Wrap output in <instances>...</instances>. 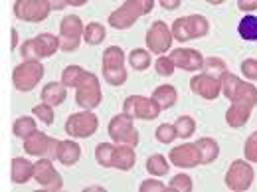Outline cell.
<instances>
[{
	"label": "cell",
	"instance_id": "cell-1",
	"mask_svg": "<svg viewBox=\"0 0 257 192\" xmlns=\"http://www.w3.org/2000/svg\"><path fill=\"white\" fill-rule=\"evenodd\" d=\"M62 83L65 87H75L77 93H75V103L81 107V109H95L101 105V83H99V77L91 71H85L83 67L79 65H67L64 71H62Z\"/></svg>",
	"mask_w": 257,
	"mask_h": 192
},
{
	"label": "cell",
	"instance_id": "cell-2",
	"mask_svg": "<svg viewBox=\"0 0 257 192\" xmlns=\"http://www.w3.org/2000/svg\"><path fill=\"white\" fill-rule=\"evenodd\" d=\"M153 8H155V0H125L123 6H119L109 14L107 22L115 30H127L141 16L153 12Z\"/></svg>",
	"mask_w": 257,
	"mask_h": 192
},
{
	"label": "cell",
	"instance_id": "cell-3",
	"mask_svg": "<svg viewBox=\"0 0 257 192\" xmlns=\"http://www.w3.org/2000/svg\"><path fill=\"white\" fill-rule=\"evenodd\" d=\"M222 93L235 105L253 109L257 105V87L249 81H241L237 75L225 71L222 75Z\"/></svg>",
	"mask_w": 257,
	"mask_h": 192
},
{
	"label": "cell",
	"instance_id": "cell-4",
	"mask_svg": "<svg viewBox=\"0 0 257 192\" xmlns=\"http://www.w3.org/2000/svg\"><path fill=\"white\" fill-rule=\"evenodd\" d=\"M60 48V38L54 36V34L42 32L38 34L36 38L26 40L22 46H20V54L24 60H34V62H40L44 58H52Z\"/></svg>",
	"mask_w": 257,
	"mask_h": 192
},
{
	"label": "cell",
	"instance_id": "cell-5",
	"mask_svg": "<svg viewBox=\"0 0 257 192\" xmlns=\"http://www.w3.org/2000/svg\"><path fill=\"white\" fill-rule=\"evenodd\" d=\"M172 36L178 42H190L194 38H204L210 32V22L202 14H192V16H182L176 18L172 24Z\"/></svg>",
	"mask_w": 257,
	"mask_h": 192
},
{
	"label": "cell",
	"instance_id": "cell-6",
	"mask_svg": "<svg viewBox=\"0 0 257 192\" xmlns=\"http://www.w3.org/2000/svg\"><path fill=\"white\" fill-rule=\"evenodd\" d=\"M103 77L111 85H123L127 81L125 54L119 46H109L103 52Z\"/></svg>",
	"mask_w": 257,
	"mask_h": 192
},
{
	"label": "cell",
	"instance_id": "cell-7",
	"mask_svg": "<svg viewBox=\"0 0 257 192\" xmlns=\"http://www.w3.org/2000/svg\"><path fill=\"white\" fill-rule=\"evenodd\" d=\"M109 137L113 143L117 145H131V147H137L141 137H139V131L133 123V117L127 115L125 111L115 115L111 121H109Z\"/></svg>",
	"mask_w": 257,
	"mask_h": 192
},
{
	"label": "cell",
	"instance_id": "cell-8",
	"mask_svg": "<svg viewBox=\"0 0 257 192\" xmlns=\"http://www.w3.org/2000/svg\"><path fill=\"white\" fill-rule=\"evenodd\" d=\"M44 65L40 62H34V60H24L20 65L14 67L12 71V81H14V87L22 93H28L32 91L34 87L38 85V81L44 77Z\"/></svg>",
	"mask_w": 257,
	"mask_h": 192
},
{
	"label": "cell",
	"instance_id": "cell-9",
	"mask_svg": "<svg viewBox=\"0 0 257 192\" xmlns=\"http://www.w3.org/2000/svg\"><path fill=\"white\" fill-rule=\"evenodd\" d=\"M83 22L79 16L75 14H69L62 18V24H60V48L64 52H75L83 40Z\"/></svg>",
	"mask_w": 257,
	"mask_h": 192
},
{
	"label": "cell",
	"instance_id": "cell-10",
	"mask_svg": "<svg viewBox=\"0 0 257 192\" xmlns=\"http://www.w3.org/2000/svg\"><path fill=\"white\" fill-rule=\"evenodd\" d=\"M99 127V119L91 109H83L81 113H73L65 121V133L73 139H87Z\"/></svg>",
	"mask_w": 257,
	"mask_h": 192
},
{
	"label": "cell",
	"instance_id": "cell-11",
	"mask_svg": "<svg viewBox=\"0 0 257 192\" xmlns=\"http://www.w3.org/2000/svg\"><path fill=\"white\" fill-rule=\"evenodd\" d=\"M253 166L247 160H233L225 172V186L233 192H243L253 184Z\"/></svg>",
	"mask_w": 257,
	"mask_h": 192
},
{
	"label": "cell",
	"instance_id": "cell-12",
	"mask_svg": "<svg viewBox=\"0 0 257 192\" xmlns=\"http://www.w3.org/2000/svg\"><path fill=\"white\" fill-rule=\"evenodd\" d=\"M123 111L131 115L133 119H143V121H153L161 115V107L155 103V99L145 95H131L123 103Z\"/></svg>",
	"mask_w": 257,
	"mask_h": 192
},
{
	"label": "cell",
	"instance_id": "cell-13",
	"mask_svg": "<svg viewBox=\"0 0 257 192\" xmlns=\"http://www.w3.org/2000/svg\"><path fill=\"white\" fill-rule=\"evenodd\" d=\"M52 12L48 0H16L14 16L24 22H44Z\"/></svg>",
	"mask_w": 257,
	"mask_h": 192
},
{
	"label": "cell",
	"instance_id": "cell-14",
	"mask_svg": "<svg viewBox=\"0 0 257 192\" xmlns=\"http://www.w3.org/2000/svg\"><path fill=\"white\" fill-rule=\"evenodd\" d=\"M58 147H60V141L48 137V135L42 133V131H36L28 139H24V151H26L28 155H32V157H40V159H42V157L56 159Z\"/></svg>",
	"mask_w": 257,
	"mask_h": 192
},
{
	"label": "cell",
	"instance_id": "cell-15",
	"mask_svg": "<svg viewBox=\"0 0 257 192\" xmlns=\"http://www.w3.org/2000/svg\"><path fill=\"white\" fill-rule=\"evenodd\" d=\"M34 180L40 186H44L46 190L58 192L64 188V180H62L60 172L54 168L50 157H42V159L34 164Z\"/></svg>",
	"mask_w": 257,
	"mask_h": 192
},
{
	"label": "cell",
	"instance_id": "cell-16",
	"mask_svg": "<svg viewBox=\"0 0 257 192\" xmlns=\"http://www.w3.org/2000/svg\"><path fill=\"white\" fill-rule=\"evenodd\" d=\"M172 40H174L172 30H170V28L166 26V22H162V20L153 22V26H151L149 32H147V46H149V50L155 52V54H161V56L166 50H170Z\"/></svg>",
	"mask_w": 257,
	"mask_h": 192
},
{
	"label": "cell",
	"instance_id": "cell-17",
	"mask_svg": "<svg viewBox=\"0 0 257 192\" xmlns=\"http://www.w3.org/2000/svg\"><path fill=\"white\" fill-rule=\"evenodd\" d=\"M190 89H192V93L204 97V99H216L222 93V79L202 71L190 79Z\"/></svg>",
	"mask_w": 257,
	"mask_h": 192
},
{
	"label": "cell",
	"instance_id": "cell-18",
	"mask_svg": "<svg viewBox=\"0 0 257 192\" xmlns=\"http://www.w3.org/2000/svg\"><path fill=\"white\" fill-rule=\"evenodd\" d=\"M170 60L174 62L176 67L184 69V71H200L204 69V56L192 50V48H178V50H172L170 52Z\"/></svg>",
	"mask_w": 257,
	"mask_h": 192
},
{
	"label": "cell",
	"instance_id": "cell-19",
	"mask_svg": "<svg viewBox=\"0 0 257 192\" xmlns=\"http://www.w3.org/2000/svg\"><path fill=\"white\" fill-rule=\"evenodd\" d=\"M168 160L174 164V166H180V168H194L200 162V153H198V147L196 143H186V145H178L174 147L170 153H168Z\"/></svg>",
	"mask_w": 257,
	"mask_h": 192
},
{
	"label": "cell",
	"instance_id": "cell-20",
	"mask_svg": "<svg viewBox=\"0 0 257 192\" xmlns=\"http://www.w3.org/2000/svg\"><path fill=\"white\" fill-rule=\"evenodd\" d=\"M137 162L135 147L131 145H117L113 151V168L117 170H131Z\"/></svg>",
	"mask_w": 257,
	"mask_h": 192
},
{
	"label": "cell",
	"instance_id": "cell-21",
	"mask_svg": "<svg viewBox=\"0 0 257 192\" xmlns=\"http://www.w3.org/2000/svg\"><path fill=\"white\" fill-rule=\"evenodd\" d=\"M10 174H12L14 184H26L30 178H34V164L28 159L16 157V159H12Z\"/></svg>",
	"mask_w": 257,
	"mask_h": 192
},
{
	"label": "cell",
	"instance_id": "cell-22",
	"mask_svg": "<svg viewBox=\"0 0 257 192\" xmlns=\"http://www.w3.org/2000/svg\"><path fill=\"white\" fill-rule=\"evenodd\" d=\"M81 157V149L75 141L67 139V141H60V147H58V155L56 160H60L64 166H73Z\"/></svg>",
	"mask_w": 257,
	"mask_h": 192
},
{
	"label": "cell",
	"instance_id": "cell-23",
	"mask_svg": "<svg viewBox=\"0 0 257 192\" xmlns=\"http://www.w3.org/2000/svg\"><path fill=\"white\" fill-rule=\"evenodd\" d=\"M42 101L44 103H48V105H62L65 101V97H67V87H65L62 81H52V83H48V85H44V89H42Z\"/></svg>",
	"mask_w": 257,
	"mask_h": 192
},
{
	"label": "cell",
	"instance_id": "cell-24",
	"mask_svg": "<svg viewBox=\"0 0 257 192\" xmlns=\"http://www.w3.org/2000/svg\"><path fill=\"white\" fill-rule=\"evenodd\" d=\"M198 153H200V162L202 164H210L220 157V145L212 139V137H202L196 141Z\"/></svg>",
	"mask_w": 257,
	"mask_h": 192
},
{
	"label": "cell",
	"instance_id": "cell-25",
	"mask_svg": "<svg viewBox=\"0 0 257 192\" xmlns=\"http://www.w3.org/2000/svg\"><path fill=\"white\" fill-rule=\"evenodd\" d=\"M249 117H251V109H249V107L231 103V107H229L227 113H225V123L231 129H239L249 121Z\"/></svg>",
	"mask_w": 257,
	"mask_h": 192
},
{
	"label": "cell",
	"instance_id": "cell-26",
	"mask_svg": "<svg viewBox=\"0 0 257 192\" xmlns=\"http://www.w3.org/2000/svg\"><path fill=\"white\" fill-rule=\"evenodd\" d=\"M153 99H155V103H157L161 109H170V107H174L176 101H178V91H176L174 85L164 83V85H159V87L153 91Z\"/></svg>",
	"mask_w": 257,
	"mask_h": 192
},
{
	"label": "cell",
	"instance_id": "cell-27",
	"mask_svg": "<svg viewBox=\"0 0 257 192\" xmlns=\"http://www.w3.org/2000/svg\"><path fill=\"white\" fill-rule=\"evenodd\" d=\"M237 34L245 42H257V16H253V14L243 16L237 24Z\"/></svg>",
	"mask_w": 257,
	"mask_h": 192
},
{
	"label": "cell",
	"instance_id": "cell-28",
	"mask_svg": "<svg viewBox=\"0 0 257 192\" xmlns=\"http://www.w3.org/2000/svg\"><path fill=\"white\" fill-rule=\"evenodd\" d=\"M12 131H14V135L18 137V139H28L30 135H34L36 131H38V125H36V121H34V117H18L16 121H14V125H12Z\"/></svg>",
	"mask_w": 257,
	"mask_h": 192
},
{
	"label": "cell",
	"instance_id": "cell-29",
	"mask_svg": "<svg viewBox=\"0 0 257 192\" xmlns=\"http://www.w3.org/2000/svg\"><path fill=\"white\" fill-rule=\"evenodd\" d=\"M105 26L103 24H99V22H89L87 26H85V30H83V40H85V44H89V46H97V44H101L103 40H105Z\"/></svg>",
	"mask_w": 257,
	"mask_h": 192
},
{
	"label": "cell",
	"instance_id": "cell-30",
	"mask_svg": "<svg viewBox=\"0 0 257 192\" xmlns=\"http://www.w3.org/2000/svg\"><path fill=\"white\" fill-rule=\"evenodd\" d=\"M113 151H115V145H111V143H99L95 147L97 164L103 166V168H113Z\"/></svg>",
	"mask_w": 257,
	"mask_h": 192
},
{
	"label": "cell",
	"instance_id": "cell-31",
	"mask_svg": "<svg viewBox=\"0 0 257 192\" xmlns=\"http://www.w3.org/2000/svg\"><path fill=\"white\" fill-rule=\"evenodd\" d=\"M168 168H170V164H168V159H164V155H153L147 159V170L153 176H164L168 172Z\"/></svg>",
	"mask_w": 257,
	"mask_h": 192
},
{
	"label": "cell",
	"instance_id": "cell-32",
	"mask_svg": "<svg viewBox=\"0 0 257 192\" xmlns=\"http://www.w3.org/2000/svg\"><path fill=\"white\" fill-rule=\"evenodd\" d=\"M128 64L133 65V69L137 71H143L151 65V54L143 48H135L131 54H128Z\"/></svg>",
	"mask_w": 257,
	"mask_h": 192
},
{
	"label": "cell",
	"instance_id": "cell-33",
	"mask_svg": "<svg viewBox=\"0 0 257 192\" xmlns=\"http://www.w3.org/2000/svg\"><path fill=\"white\" fill-rule=\"evenodd\" d=\"M174 127L178 131V137L180 139H190L194 135V131H196V121H194L190 115H182V117L176 119Z\"/></svg>",
	"mask_w": 257,
	"mask_h": 192
},
{
	"label": "cell",
	"instance_id": "cell-34",
	"mask_svg": "<svg viewBox=\"0 0 257 192\" xmlns=\"http://www.w3.org/2000/svg\"><path fill=\"white\" fill-rule=\"evenodd\" d=\"M204 71L214 75V77H218V79H222V75L227 71V65H225L222 58H206L204 60Z\"/></svg>",
	"mask_w": 257,
	"mask_h": 192
},
{
	"label": "cell",
	"instance_id": "cell-35",
	"mask_svg": "<svg viewBox=\"0 0 257 192\" xmlns=\"http://www.w3.org/2000/svg\"><path fill=\"white\" fill-rule=\"evenodd\" d=\"M192 178H190V174H184V172H180V174H176V176H172L170 178V182H168V188L174 192H190L192 190Z\"/></svg>",
	"mask_w": 257,
	"mask_h": 192
},
{
	"label": "cell",
	"instance_id": "cell-36",
	"mask_svg": "<svg viewBox=\"0 0 257 192\" xmlns=\"http://www.w3.org/2000/svg\"><path fill=\"white\" fill-rule=\"evenodd\" d=\"M34 117H38L44 125H52L56 121V113H54V105H48V103H40L32 109Z\"/></svg>",
	"mask_w": 257,
	"mask_h": 192
},
{
	"label": "cell",
	"instance_id": "cell-37",
	"mask_svg": "<svg viewBox=\"0 0 257 192\" xmlns=\"http://www.w3.org/2000/svg\"><path fill=\"white\" fill-rule=\"evenodd\" d=\"M157 141L159 143H164V145H170L176 137H178V131H176V127L174 125H170V123H162V125H159L157 127Z\"/></svg>",
	"mask_w": 257,
	"mask_h": 192
},
{
	"label": "cell",
	"instance_id": "cell-38",
	"mask_svg": "<svg viewBox=\"0 0 257 192\" xmlns=\"http://www.w3.org/2000/svg\"><path fill=\"white\" fill-rule=\"evenodd\" d=\"M157 73L162 75V77H170L172 73H174V69H176V65L174 62L170 60V56H161L159 60H157Z\"/></svg>",
	"mask_w": 257,
	"mask_h": 192
},
{
	"label": "cell",
	"instance_id": "cell-39",
	"mask_svg": "<svg viewBox=\"0 0 257 192\" xmlns=\"http://www.w3.org/2000/svg\"><path fill=\"white\" fill-rule=\"evenodd\" d=\"M243 155H245V160L257 162V131H253V133L247 137L245 147H243Z\"/></svg>",
	"mask_w": 257,
	"mask_h": 192
},
{
	"label": "cell",
	"instance_id": "cell-40",
	"mask_svg": "<svg viewBox=\"0 0 257 192\" xmlns=\"http://www.w3.org/2000/svg\"><path fill=\"white\" fill-rule=\"evenodd\" d=\"M241 71H243V77H247L249 81H257V60H253V58L243 60Z\"/></svg>",
	"mask_w": 257,
	"mask_h": 192
},
{
	"label": "cell",
	"instance_id": "cell-41",
	"mask_svg": "<svg viewBox=\"0 0 257 192\" xmlns=\"http://www.w3.org/2000/svg\"><path fill=\"white\" fill-rule=\"evenodd\" d=\"M166 190H170L168 184H164V182L157 180V178H149V180H145L141 184V192H166Z\"/></svg>",
	"mask_w": 257,
	"mask_h": 192
},
{
	"label": "cell",
	"instance_id": "cell-42",
	"mask_svg": "<svg viewBox=\"0 0 257 192\" xmlns=\"http://www.w3.org/2000/svg\"><path fill=\"white\" fill-rule=\"evenodd\" d=\"M237 8L243 12H253L257 10V0H237Z\"/></svg>",
	"mask_w": 257,
	"mask_h": 192
},
{
	"label": "cell",
	"instance_id": "cell-43",
	"mask_svg": "<svg viewBox=\"0 0 257 192\" xmlns=\"http://www.w3.org/2000/svg\"><path fill=\"white\" fill-rule=\"evenodd\" d=\"M182 4V0H161V6L164 10H176Z\"/></svg>",
	"mask_w": 257,
	"mask_h": 192
},
{
	"label": "cell",
	"instance_id": "cell-44",
	"mask_svg": "<svg viewBox=\"0 0 257 192\" xmlns=\"http://www.w3.org/2000/svg\"><path fill=\"white\" fill-rule=\"evenodd\" d=\"M48 2H50L52 10H64L67 6V0H48Z\"/></svg>",
	"mask_w": 257,
	"mask_h": 192
},
{
	"label": "cell",
	"instance_id": "cell-45",
	"mask_svg": "<svg viewBox=\"0 0 257 192\" xmlns=\"http://www.w3.org/2000/svg\"><path fill=\"white\" fill-rule=\"evenodd\" d=\"M12 42H10V48H12V50H16V48H18V30H16V28H12Z\"/></svg>",
	"mask_w": 257,
	"mask_h": 192
},
{
	"label": "cell",
	"instance_id": "cell-46",
	"mask_svg": "<svg viewBox=\"0 0 257 192\" xmlns=\"http://www.w3.org/2000/svg\"><path fill=\"white\" fill-rule=\"evenodd\" d=\"M87 0H67V4H71V6H83Z\"/></svg>",
	"mask_w": 257,
	"mask_h": 192
},
{
	"label": "cell",
	"instance_id": "cell-47",
	"mask_svg": "<svg viewBox=\"0 0 257 192\" xmlns=\"http://www.w3.org/2000/svg\"><path fill=\"white\" fill-rule=\"evenodd\" d=\"M206 2H210V4H214V6H218V4H222L225 0H206Z\"/></svg>",
	"mask_w": 257,
	"mask_h": 192
}]
</instances>
